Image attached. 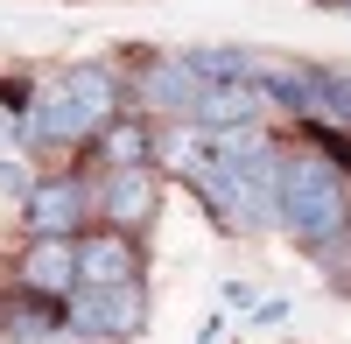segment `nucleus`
Returning <instances> with one entry per match:
<instances>
[{
    "label": "nucleus",
    "mask_w": 351,
    "mask_h": 344,
    "mask_svg": "<svg viewBox=\"0 0 351 344\" xmlns=\"http://www.w3.org/2000/svg\"><path fill=\"white\" fill-rule=\"evenodd\" d=\"M99 155H106V169H155V127L148 120H112L99 134Z\"/></svg>",
    "instance_id": "nucleus-11"
},
{
    "label": "nucleus",
    "mask_w": 351,
    "mask_h": 344,
    "mask_svg": "<svg viewBox=\"0 0 351 344\" xmlns=\"http://www.w3.org/2000/svg\"><path fill=\"white\" fill-rule=\"evenodd\" d=\"M344 225H351V176L330 155L295 148L281 169V232L302 246H330Z\"/></svg>",
    "instance_id": "nucleus-1"
},
{
    "label": "nucleus",
    "mask_w": 351,
    "mask_h": 344,
    "mask_svg": "<svg viewBox=\"0 0 351 344\" xmlns=\"http://www.w3.org/2000/svg\"><path fill=\"white\" fill-rule=\"evenodd\" d=\"M36 169H28L21 155H0V204H28V197H36Z\"/></svg>",
    "instance_id": "nucleus-14"
},
{
    "label": "nucleus",
    "mask_w": 351,
    "mask_h": 344,
    "mask_svg": "<svg viewBox=\"0 0 351 344\" xmlns=\"http://www.w3.org/2000/svg\"><path fill=\"white\" fill-rule=\"evenodd\" d=\"M337 8H344V14H351V0H337Z\"/></svg>",
    "instance_id": "nucleus-16"
},
{
    "label": "nucleus",
    "mask_w": 351,
    "mask_h": 344,
    "mask_svg": "<svg viewBox=\"0 0 351 344\" xmlns=\"http://www.w3.org/2000/svg\"><path fill=\"white\" fill-rule=\"evenodd\" d=\"M134 92H141L148 112H162L169 127H190V112H197V99H204V77L190 71V56L176 49V56H148V64H141Z\"/></svg>",
    "instance_id": "nucleus-4"
},
{
    "label": "nucleus",
    "mask_w": 351,
    "mask_h": 344,
    "mask_svg": "<svg viewBox=\"0 0 351 344\" xmlns=\"http://www.w3.org/2000/svg\"><path fill=\"white\" fill-rule=\"evenodd\" d=\"M225 302H232V309H260V302H253V288H246V281H225Z\"/></svg>",
    "instance_id": "nucleus-15"
},
{
    "label": "nucleus",
    "mask_w": 351,
    "mask_h": 344,
    "mask_svg": "<svg viewBox=\"0 0 351 344\" xmlns=\"http://www.w3.org/2000/svg\"><path fill=\"white\" fill-rule=\"evenodd\" d=\"M127 281H141V253H134V239H120V232L77 239V288H127Z\"/></svg>",
    "instance_id": "nucleus-9"
},
{
    "label": "nucleus",
    "mask_w": 351,
    "mask_h": 344,
    "mask_svg": "<svg viewBox=\"0 0 351 344\" xmlns=\"http://www.w3.org/2000/svg\"><path fill=\"white\" fill-rule=\"evenodd\" d=\"M260 106H267V92H260V84H204L190 127H204V134H239V127L260 120Z\"/></svg>",
    "instance_id": "nucleus-10"
},
{
    "label": "nucleus",
    "mask_w": 351,
    "mask_h": 344,
    "mask_svg": "<svg viewBox=\"0 0 351 344\" xmlns=\"http://www.w3.org/2000/svg\"><path fill=\"white\" fill-rule=\"evenodd\" d=\"M309 120L351 127V64H337V71H316V77H309Z\"/></svg>",
    "instance_id": "nucleus-12"
},
{
    "label": "nucleus",
    "mask_w": 351,
    "mask_h": 344,
    "mask_svg": "<svg viewBox=\"0 0 351 344\" xmlns=\"http://www.w3.org/2000/svg\"><path fill=\"white\" fill-rule=\"evenodd\" d=\"M64 92H71V112H77L84 140L120 120V71H112V64H77V71H64Z\"/></svg>",
    "instance_id": "nucleus-8"
},
{
    "label": "nucleus",
    "mask_w": 351,
    "mask_h": 344,
    "mask_svg": "<svg viewBox=\"0 0 351 344\" xmlns=\"http://www.w3.org/2000/svg\"><path fill=\"white\" fill-rule=\"evenodd\" d=\"M64 330H71V323L43 317V309H14V317L0 323V337H8V344H64Z\"/></svg>",
    "instance_id": "nucleus-13"
},
{
    "label": "nucleus",
    "mask_w": 351,
    "mask_h": 344,
    "mask_svg": "<svg viewBox=\"0 0 351 344\" xmlns=\"http://www.w3.org/2000/svg\"><path fill=\"white\" fill-rule=\"evenodd\" d=\"M14 281L36 302H71L77 295V239H28L14 260Z\"/></svg>",
    "instance_id": "nucleus-5"
},
{
    "label": "nucleus",
    "mask_w": 351,
    "mask_h": 344,
    "mask_svg": "<svg viewBox=\"0 0 351 344\" xmlns=\"http://www.w3.org/2000/svg\"><path fill=\"white\" fill-rule=\"evenodd\" d=\"M155 211H162L155 169H106V183H99V218H106V232L134 239V232H141V225H148Z\"/></svg>",
    "instance_id": "nucleus-6"
},
{
    "label": "nucleus",
    "mask_w": 351,
    "mask_h": 344,
    "mask_svg": "<svg viewBox=\"0 0 351 344\" xmlns=\"http://www.w3.org/2000/svg\"><path fill=\"white\" fill-rule=\"evenodd\" d=\"M21 140H28V148H43V155H49V148H77V140H84L64 77H43L36 92H28V106H21Z\"/></svg>",
    "instance_id": "nucleus-7"
},
{
    "label": "nucleus",
    "mask_w": 351,
    "mask_h": 344,
    "mask_svg": "<svg viewBox=\"0 0 351 344\" xmlns=\"http://www.w3.org/2000/svg\"><path fill=\"white\" fill-rule=\"evenodd\" d=\"M64 323L84 344H127L148 330V288L141 281H127V288H77L64 302Z\"/></svg>",
    "instance_id": "nucleus-2"
},
{
    "label": "nucleus",
    "mask_w": 351,
    "mask_h": 344,
    "mask_svg": "<svg viewBox=\"0 0 351 344\" xmlns=\"http://www.w3.org/2000/svg\"><path fill=\"white\" fill-rule=\"evenodd\" d=\"M92 211H99V190L77 183V176H43L36 197L21 204V218H28L36 239H77V225L92 218Z\"/></svg>",
    "instance_id": "nucleus-3"
}]
</instances>
